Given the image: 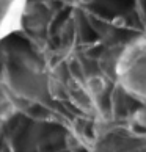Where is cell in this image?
<instances>
[{
    "instance_id": "cell-1",
    "label": "cell",
    "mask_w": 146,
    "mask_h": 152,
    "mask_svg": "<svg viewBox=\"0 0 146 152\" xmlns=\"http://www.w3.org/2000/svg\"><path fill=\"white\" fill-rule=\"evenodd\" d=\"M112 72L116 89L146 107V33L132 38L118 49Z\"/></svg>"
},
{
    "instance_id": "cell-2",
    "label": "cell",
    "mask_w": 146,
    "mask_h": 152,
    "mask_svg": "<svg viewBox=\"0 0 146 152\" xmlns=\"http://www.w3.org/2000/svg\"><path fill=\"white\" fill-rule=\"evenodd\" d=\"M27 0H0V41L21 31V20Z\"/></svg>"
}]
</instances>
